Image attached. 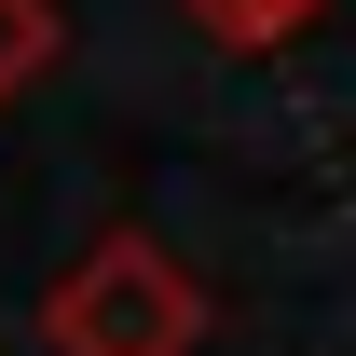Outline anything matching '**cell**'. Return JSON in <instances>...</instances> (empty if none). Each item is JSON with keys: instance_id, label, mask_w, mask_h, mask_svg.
I'll list each match as a JSON object with an SVG mask.
<instances>
[{"instance_id": "1", "label": "cell", "mask_w": 356, "mask_h": 356, "mask_svg": "<svg viewBox=\"0 0 356 356\" xmlns=\"http://www.w3.org/2000/svg\"><path fill=\"white\" fill-rule=\"evenodd\" d=\"M42 343L55 356H192L206 343V274L178 261L165 233L110 220L83 261L42 288Z\"/></svg>"}, {"instance_id": "2", "label": "cell", "mask_w": 356, "mask_h": 356, "mask_svg": "<svg viewBox=\"0 0 356 356\" xmlns=\"http://www.w3.org/2000/svg\"><path fill=\"white\" fill-rule=\"evenodd\" d=\"M178 14H192V28H206L220 55H274V42H302L329 0H178Z\"/></svg>"}, {"instance_id": "3", "label": "cell", "mask_w": 356, "mask_h": 356, "mask_svg": "<svg viewBox=\"0 0 356 356\" xmlns=\"http://www.w3.org/2000/svg\"><path fill=\"white\" fill-rule=\"evenodd\" d=\"M55 55H69V14H55V0H0V110L42 83Z\"/></svg>"}]
</instances>
